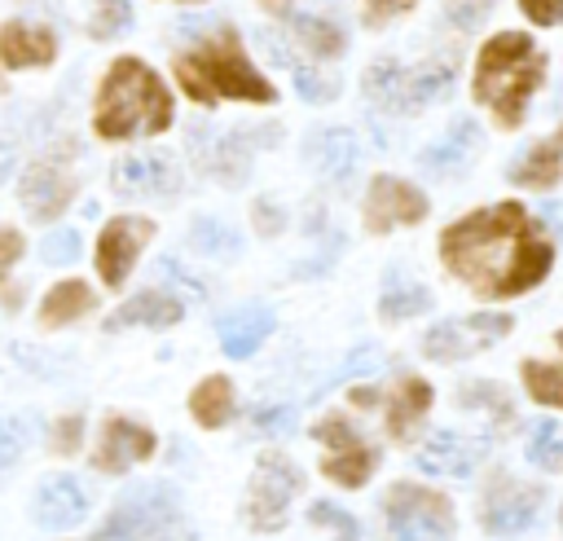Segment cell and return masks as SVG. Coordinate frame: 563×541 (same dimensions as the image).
I'll return each instance as SVG.
<instances>
[{
    "mask_svg": "<svg viewBox=\"0 0 563 541\" xmlns=\"http://www.w3.org/2000/svg\"><path fill=\"white\" fill-rule=\"evenodd\" d=\"M559 176H563V123L545 141L528 145V154L510 167V180L523 189H550Z\"/></svg>",
    "mask_w": 563,
    "mask_h": 541,
    "instance_id": "cell-22",
    "label": "cell"
},
{
    "mask_svg": "<svg viewBox=\"0 0 563 541\" xmlns=\"http://www.w3.org/2000/svg\"><path fill=\"white\" fill-rule=\"evenodd\" d=\"M427 308H431L427 286H418V281L405 277L400 268H391V273L383 277V295H378L383 321H405V317H418V312H427Z\"/></svg>",
    "mask_w": 563,
    "mask_h": 541,
    "instance_id": "cell-24",
    "label": "cell"
},
{
    "mask_svg": "<svg viewBox=\"0 0 563 541\" xmlns=\"http://www.w3.org/2000/svg\"><path fill=\"white\" fill-rule=\"evenodd\" d=\"M189 413L202 422V427H224L229 413H233V383L224 374H211L194 387L189 396Z\"/></svg>",
    "mask_w": 563,
    "mask_h": 541,
    "instance_id": "cell-28",
    "label": "cell"
},
{
    "mask_svg": "<svg viewBox=\"0 0 563 541\" xmlns=\"http://www.w3.org/2000/svg\"><path fill=\"white\" fill-rule=\"evenodd\" d=\"M128 22H132L128 0H92V22H88V26H92V35H97V40L128 31Z\"/></svg>",
    "mask_w": 563,
    "mask_h": 541,
    "instance_id": "cell-36",
    "label": "cell"
},
{
    "mask_svg": "<svg viewBox=\"0 0 563 541\" xmlns=\"http://www.w3.org/2000/svg\"><path fill=\"white\" fill-rule=\"evenodd\" d=\"M457 400H462L466 409H471V405H475V409H488L497 422H510V418H515L510 396H506L497 383H484V378H479V383H466V387L457 391Z\"/></svg>",
    "mask_w": 563,
    "mask_h": 541,
    "instance_id": "cell-34",
    "label": "cell"
},
{
    "mask_svg": "<svg viewBox=\"0 0 563 541\" xmlns=\"http://www.w3.org/2000/svg\"><path fill=\"white\" fill-rule=\"evenodd\" d=\"M26 449V422L22 418H0V466H13Z\"/></svg>",
    "mask_w": 563,
    "mask_h": 541,
    "instance_id": "cell-41",
    "label": "cell"
},
{
    "mask_svg": "<svg viewBox=\"0 0 563 541\" xmlns=\"http://www.w3.org/2000/svg\"><path fill=\"white\" fill-rule=\"evenodd\" d=\"M312 158L321 167L325 180H347L352 167H356V141L347 128H325L317 141H312Z\"/></svg>",
    "mask_w": 563,
    "mask_h": 541,
    "instance_id": "cell-26",
    "label": "cell"
},
{
    "mask_svg": "<svg viewBox=\"0 0 563 541\" xmlns=\"http://www.w3.org/2000/svg\"><path fill=\"white\" fill-rule=\"evenodd\" d=\"M176 79H180V88L194 97V101H216V97H238V101H260V106H268L277 92H273V84L246 62V53H242V40H238V31H216L202 48H194V53H180L176 57Z\"/></svg>",
    "mask_w": 563,
    "mask_h": 541,
    "instance_id": "cell-4",
    "label": "cell"
},
{
    "mask_svg": "<svg viewBox=\"0 0 563 541\" xmlns=\"http://www.w3.org/2000/svg\"><path fill=\"white\" fill-rule=\"evenodd\" d=\"M528 462L541 471H563V431L554 422H537L528 440Z\"/></svg>",
    "mask_w": 563,
    "mask_h": 541,
    "instance_id": "cell-33",
    "label": "cell"
},
{
    "mask_svg": "<svg viewBox=\"0 0 563 541\" xmlns=\"http://www.w3.org/2000/svg\"><path fill=\"white\" fill-rule=\"evenodd\" d=\"M541 84H545V53L523 31H497L475 57L471 92H475L479 106L493 110V119L501 128H519L523 123L528 97Z\"/></svg>",
    "mask_w": 563,
    "mask_h": 541,
    "instance_id": "cell-2",
    "label": "cell"
},
{
    "mask_svg": "<svg viewBox=\"0 0 563 541\" xmlns=\"http://www.w3.org/2000/svg\"><path fill=\"white\" fill-rule=\"evenodd\" d=\"M427 216V194L400 176H374L365 194V229L387 233L396 224H418Z\"/></svg>",
    "mask_w": 563,
    "mask_h": 541,
    "instance_id": "cell-14",
    "label": "cell"
},
{
    "mask_svg": "<svg viewBox=\"0 0 563 541\" xmlns=\"http://www.w3.org/2000/svg\"><path fill=\"white\" fill-rule=\"evenodd\" d=\"M523 374V387L537 405H550V409H563V365H545V361H523L519 365Z\"/></svg>",
    "mask_w": 563,
    "mask_h": 541,
    "instance_id": "cell-32",
    "label": "cell"
},
{
    "mask_svg": "<svg viewBox=\"0 0 563 541\" xmlns=\"http://www.w3.org/2000/svg\"><path fill=\"white\" fill-rule=\"evenodd\" d=\"M479 457H484V440L479 435H462V431H435L418 449V466L427 475H471Z\"/></svg>",
    "mask_w": 563,
    "mask_h": 541,
    "instance_id": "cell-18",
    "label": "cell"
},
{
    "mask_svg": "<svg viewBox=\"0 0 563 541\" xmlns=\"http://www.w3.org/2000/svg\"><path fill=\"white\" fill-rule=\"evenodd\" d=\"M92 510V493L75 479V475H48L35 493V519L44 528H75L79 519H88Z\"/></svg>",
    "mask_w": 563,
    "mask_h": 541,
    "instance_id": "cell-16",
    "label": "cell"
},
{
    "mask_svg": "<svg viewBox=\"0 0 563 541\" xmlns=\"http://www.w3.org/2000/svg\"><path fill=\"white\" fill-rule=\"evenodd\" d=\"M273 13H290V0H264Z\"/></svg>",
    "mask_w": 563,
    "mask_h": 541,
    "instance_id": "cell-48",
    "label": "cell"
},
{
    "mask_svg": "<svg viewBox=\"0 0 563 541\" xmlns=\"http://www.w3.org/2000/svg\"><path fill=\"white\" fill-rule=\"evenodd\" d=\"M554 343H559V347H563V330H559V334H554Z\"/></svg>",
    "mask_w": 563,
    "mask_h": 541,
    "instance_id": "cell-49",
    "label": "cell"
},
{
    "mask_svg": "<svg viewBox=\"0 0 563 541\" xmlns=\"http://www.w3.org/2000/svg\"><path fill=\"white\" fill-rule=\"evenodd\" d=\"M449 88H453L449 57H431L422 66H400V62L383 57L365 70V97L391 114H413V110L431 106L435 97H444Z\"/></svg>",
    "mask_w": 563,
    "mask_h": 541,
    "instance_id": "cell-5",
    "label": "cell"
},
{
    "mask_svg": "<svg viewBox=\"0 0 563 541\" xmlns=\"http://www.w3.org/2000/svg\"><path fill=\"white\" fill-rule=\"evenodd\" d=\"M9 172H13V145H9V141H0V185L9 180Z\"/></svg>",
    "mask_w": 563,
    "mask_h": 541,
    "instance_id": "cell-47",
    "label": "cell"
},
{
    "mask_svg": "<svg viewBox=\"0 0 563 541\" xmlns=\"http://www.w3.org/2000/svg\"><path fill=\"white\" fill-rule=\"evenodd\" d=\"M158 277H163V281H176V286H185L189 295H202V281H194V277H189V273H185V268H180L172 255H167V260H158Z\"/></svg>",
    "mask_w": 563,
    "mask_h": 541,
    "instance_id": "cell-46",
    "label": "cell"
},
{
    "mask_svg": "<svg viewBox=\"0 0 563 541\" xmlns=\"http://www.w3.org/2000/svg\"><path fill=\"white\" fill-rule=\"evenodd\" d=\"M185 317V303L176 299V295H163V290H141L136 299H128L123 308H114L110 312V330H123V325H154V330H163V325H176Z\"/></svg>",
    "mask_w": 563,
    "mask_h": 541,
    "instance_id": "cell-23",
    "label": "cell"
},
{
    "mask_svg": "<svg viewBox=\"0 0 563 541\" xmlns=\"http://www.w3.org/2000/svg\"><path fill=\"white\" fill-rule=\"evenodd\" d=\"M510 334V317L506 312H471V317H449L440 325H431L422 334V352L431 361H466L479 347H488L493 339Z\"/></svg>",
    "mask_w": 563,
    "mask_h": 541,
    "instance_id": "cell-11",
    "label": "cell"
},
{
    "mask_svg": "<svg viewBox=\"0 0 563 541\" xmlns=\"http://www.w3.org/2000/svg\"><path fill=\"white\" fill-rule=\"evenodd\" d=\"M246 167H251V141L242 136V132H224L216 145H211V154H207V172H216L220 180H242L246 176Z\"/></svg>",
    "mask_w": 563,
    "mask_h": 541,
    "instance_id": "cell-29",
    "label": "cell"
},
{
    "mask_svg": "<svg viewBox=\"0 0 563 541\" xmlns=\"http://www.w3.org/2000/svg\"><path fill=\"white\" fill-rule=\"evenodd\" d=\"M251 427L260 435H290L295 431V409L290 405H260L251 413Z\"/></svg>",
    "mask_w": 563,
    "mask_h": 541,
    "instance_id": "cell-38",
    "label": "cell"
},
{
    "mask_svg": "<svg viewBox=\"0 0 563 541\" xmlns=\"http://www.w3.org/2000/svg\"><path fill=\"white\" fill-rule=\"evenodd\" d=\"M418 0H365V18L369 22H387V18H400V13H409Z\"/></svg>",
    "mask_w": 563,
    "mask_h": 541,
    "instance_id": "cell-44",
    "label": "cell"
},
{
    "mask_svg": "<svg viewBox=\"0 0 563 541\" xmlns=\"http://www.w3.org/2000/svg\"><path fill=\"white\" fill-rule=\"evenodd\" d=\"M303 488V475L290 457L282 453H264L255 462V475H251V493H246V519L260 528V532H273L286 523V506L295 501V493Z\"/></svg>",
    "mask_w": 563,
    "mask_h": 541,
    "instance_id": "cell-9",
    "label": "cell"
},
{
    "mask_svg": "<svg viewBox=\"0 0 563 541\" xmlns=\"http://www.w3.org/2000/svg\"><path fill=\"white\" fill-rule=\"evenodd\" d=\"M189 246H194L198 255H216V260H224V255H238L242 238H238V233H233L224 220L198 216V220L189 224Z\"/></svg>",
    "mask_w": 563,
    "mask_h": 541,
    "instance_id": "cell-31",
    "label": "cell"
},
{
    "mask_svg": "<svg viewBox=\"0 0 563 541\" xmlns=\"http://www.w3.org/2000/svg\"><path fill=\"white\" fill-rule=\"evenodd\" d=\"M273 325H277L273 308L251 303V308L224 312V317H220V325H216V334H220V347H224L229 356H251V352L273 334Z\"/></svg>",
    "mask_w": 563,
    "mask_h": 541,
    "instance_id": "cell-21",
    "label": "cell"
},
{
    "mask_svg": "<svg viewBox=\"0 0 563 541\" xmlns=\"http://www.w3.org/2000/svg\"><path fill=\"white\" fill-rule=\"evenodd\" d=\"M308 519H312V523H321V528H330V532H334V541H361L356 519H352L343 506H334V501H312Z\"/></svg>",
    "mask_w": 563,
    "mask_h": 541,
    "instance_id": "cell-35",
    "label": "cell"
},
{
    "mask_svg": "<svg viewBox=\"0 0 563 541\" xmlns=\"http://www.w3.org/2000/svg\"><path fill=\"white\" fill-rule=\"evenodd\" d=\"M431 409V387L418 374H400L396 387L387 391V435L391 440H413L422 413Z\"/></svg>",
    "mask_w": 563,
    "mask_h": 541,
    "instance_id": "cell-19",
    "label": "cell"
},
{
    "mask_svg": "<svg viewBox=\"0 0 563 541\" xmlns=\"http://www.w3.org/2000/svg\"><path fill=\"white\" fill-rule=\"evenodd\" d=\"M150 238H154V224L145 216H114V220H106V229L97 238V273H101V281L110 290L128 281L132 260L141 255V246Z\"/></svg>",
    "mask_w": 563,
    "mask_h": 541,
    "instance_id": "cell-13",
    "label": "cell"
},
{
    "mask_svg": "<svg viewBox=\"0 0 563 541\" xmlns=\"http://www.w3.org/2000/svg\"><path fill=\"white\" fill-rule=\"evenodd\" d=\"M154 453V431L132 422V418H106L101 427V444H97V466L119 475L132 462H145Z\"/></svg>",
    "mask_w": 563,
    "mask_h": 541,
    "instance_id": "cell-17",
    "label": "cell"
},
{
    "mask_svg": "<svg viewBox=\"0 0 563 541\" xmlns=\"http://www.w3.org/2000/svg\"><path fill=\"white\" fill-rule=\"evenodd\" d=\"M290 26H295V40H299L312 57H339V53H343V31H339L334 22L312 18V13H299Z\"/></svg>",
    "mask_w": 563,
    "mask_h": 541,
    "instance_id": "cell-30",
    "label": "cell"
},
{
    "mask_svg": "<svg viewBox=\"0 0 563 541\" xmlns=\"http://www.w3.org/2000/svg\"><path fill=\"white\" fill-rule=\"evenodd\" d=\"M53 53H57V40L40 22H4L0 26V57L13 70H22V66H48Z\"/></svg>",
    "mask_w": 563,
    "mask_h": 541,
    "instance_id": "cell-20",
    "label": "cell"
},
{
    "mask_svg": "<svg viewBox=\"0 0 563 541\" xmlns=\"http://www.w3.org/2000/svg\"><path fill=\"white\" fill-rule=\"evenodd\" d=\"M70 198H75V176L66 172L62 154H44V158H35L26 167V176H22V207H26L31 220L62 216L70 207Z\"/></svg>",
    "mask_w": 563,
    "mask_h": 541,
    "instance_id": "cell-15",
    "label": "cell"
},
{
    "mask_svg": "<svg viewBox=\"0 0 563 541\" xmlns=\"http://www.w3.org/2000/svg\"><path fill=\"white\" fill-rule=\"evenodd\" d=\"M519 9L537 26H563V0H519Z\"/></svg>",
    "mask_w": 563,
    "mask_h": 541,
    "instance_id": "cell-42",
    "label": "cell"
},
{
    "mask_svg": "<svg viewBox=\"0 0 563 541\" xmlns=\"http://www.w3.org/2000/svg\"><path fill=\"white\" fill-rule=\"evenodd\" d=\"M497 0H444V18L457 26V31H475L488 13H493Z\"/></svg>",
    "mask_w": 563,
    "mask_h": 541,
    "instance_id": "cell-39",
    "label": "cell"
},
{
    "mask_svg": "<svg viewBox=\"0 0 563 541\" xmlns=\"http://www.w3.org/2000/svg\"><path fill=\"white\" fill-rule=\"evenodd\" d=\"M317 440L325 444V462H321L325 479H334V484H343V488H361V484L374 475L378 449H374L343 413H325V418L317 422Z\"/></svg>",
    "mask_w": 563,
    "mask_h": 541,
    "instance_id": "cell-8",
    "label": "cell"
},
{
    "mask_svg": "<svg viewBox=\"0 0 563 541\" xmlns=\"http://www.w3.org/2000/svg\"><path fill=\"white\" fill-rule=\"evenodd\" d=\"M387 541H453V506L422 484H391L383 497Z\"/></svg>",
    "mask_w": 563,
    "mask_h": 541,
    "instance_id": "cell-7",
    "label": "cell"
},
{
    "mask_svg": "<svg viewBox=\"0 0 563 541\" xmlns=\"http://www.w3.org/2000/svg\"><path fill=\"white\" fill-rule=\"evenodd\" d=\"M88 308H92V290L70 277V281H57V286L44 295L40 321H44V325H70V321H79Z\"/></svg>",
    "mask_w": 563,
    "mask_h": 541,
    "instance_id": "cell-27",
    "label": "cell"
},
{
    "mask_svg": "<svg viewBox=\"0 0 563 541\" xmlns=\"http://www.w3.org/2000/svg\"><path fill=\"white\" fill-rule=\"evenodd\" d=\"M440 260L479 299H510L545 281L554 246L519 202H493L440 233Z\"/></svg>",
    "mask_w": 563,
    "mask_h": 541,
    "instance_id": "cell-1",
    "label": "cell"
},
{
    "mask_svg": "<svg viewBox=\"0 0 563 541\" xmlns=\"http://www.w3.org/2000/svg\"><path fill=\"white\" fill-rule=\"evenodd\" d=\"M290 75H295V88H299V97H303V101H330V97L339 92V84H334L330 75H317L312 66L290 62Z\"/></svg>",
    "mask_w": 563,
    "mask_h": 541,
    "instance_id": "cell-37",
    "label": "cell"
},
{
    "mask_svg": "<svg viewBox=\"0 0 563 541\" xmlns=\"http://www.w3.org/2000/svg\"><path fill=\"white\" fill-rule=\"evenodd\" d=\"M79 431H84V422H79V418H62V422H57V431H53V453H75Z\"/></svg>",
    "mask_w": 563,
    "mask_h": 541,
    "instance_id": "cell-45",
    "label": "cell"
},
{
    "mask_svg": "<svg viewBox=\"0 0 563 541\" xmlns=\"http://www.w3.org/2000/svg\"><path fill=\"white\" fill-rule=\"evenodd\" d=\"M475 145H479V128H475L471 119H457L435 145L422 150V167H431V172H453V167H462V163L471 158Z\"/></svg>",
    "mask_w": 563,
    "mask_h": 541,
    "instance_id": "cell-25",
    "label": "cell"
},
{
    "mask_svg": "<svg viewBox=\"0 0 563 541\" xmlns=\"http://www.w3.org/2000/svg\"><path fill=\"white\" fill-rule=\"evenodd\" d=\"M97 136L106 141H123V136H150V132H167L172 128V92L163 88V79L136 62V57H119L97 92V114H92Z\"/></svg>",
    "mask_w": 563,
    "mask_h": 541,
    "instance_id": "cell-3",
    "label": "cell"
},
{
    "mask_svg": "<svg viewBox=\"0 0 563 541\" xmlns=\"http://www.w3.org/2000/svg\"><path fill=\"white\" fill-rule=\"evenodd\" d=\"M189 523L163 484L132 488L92 541H189Z\"/></svg>",
    "mask_w": 563,
    "mask_h": 541,
    "instance_id": "cell-6",
    "label": "cell"
},
{
    "mask_svg": "<svg viewBox=\"0 0 563 541\" xmlns=\"http://www.w3.org/2000/svg\"><path fill=\"white\" fill-rule=\"evenodd\" d=\"M545 506V484H528V479H510V475H497L488 488H484V501H479V523L484 532L493 537H519L537 523Z\"/></svg>",
    "mask_w": 563,
    "mask_h": 541,
    "instance_id": "cell-10",
    "label": "cell"
},
{
    "mask_svg": "<svg viewBox=\"0 0 563 541\" xmlns=\"http://www.w3.org/2000/svg\"><path fill=\"white\" fill-rule=\"evenodd\" d=\"M110 185L123 198H167L180 189V172L176 158L163 150H141V154H123L110 167Z\"/></svg>",
    "mask_w": 563,
    "mask_h": 541,
    "instance_id": "cell-12",
    "label": "cell"
},
{
    "mask_svg": "<svg viewBox=\"0 0 563 541\" xmlns=\"http://www.w3.org/2000/svg\"><path fill=\"white\" fill-rule=\"evenodd\" d=\"M75 255H79V233L75 229H57V233H48L40 242V260L44 264H70Z\"/></svg>",
    "mask_w": 563,
    "mask_h": 541,
    "instance_id": "cell-40",
    "label": "cell"
},
{
    "mask_svg": "<svg viewBox=\"0 0 563 541\" xmlns=\"http://www.w3.org/2000/svg\"><path fill=\"white\" fill-rule=\"evenodd\" d=\"M18 255H22V233L18 229H0V281L13 273Z\"/></svg>",
    "mask_w": 563,
    "mask_h": 541,
    "instance_id": "cell-43",
    "label": "cell"
}]
</instances>
